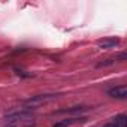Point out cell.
Listing matches in <instances>:
<instances>
[{
    "instance_id": "6da1fadb",
    "label": "cell",
    "mask_w": 127,
    "mask_h": 127,
    "mask_svg": "<svg viewBox=\"0 0 127 127\" xmlns=\"http://www.w3.org/2000/svg\"><path fill=\"white\" fill-rule=\"evenodd\" d=\"M55 97H57V96H36V97L27 100L24 105H26L27 108H37L39 105L46 103V102H49V100H52V99H55Z\"/></svg>"
},
{
    "instance_id": "7a4b0ae2",
    "label": "cell",
    "mask_w": 127,
    "mask_h": 127,
    "mask_svg": "<svg viewBox=\"0 0 127 127\" xmlns=\"http://www.w3.org/2000/svg\"><path fill=\"white\" fill-rule=\"evenodd\" d=\"M109 94L115 99H126L127 97V87L121 85V87H115L112 90H109Z\"/></svg>"
},
{
    "instance_id": "3957f363",
    "label": "cell",
    "mask_w": 127,
    "mask_h": 127,
    "mask_svg": "<svg viewBox=\"0 0 127 127\" xmlns=\"http://www.w3.org/2000/svg\"><path fill=\"white\" fill-rule=\"evenodd\" d=\"M118 43V39H105V40H100L99 42V46L100 48H112Z\"/></svg>"
},
{
    "instance_id": "277c9868",
    "label": "cell",
    "mask_w": 127,
    "mask_h": 127,
    "mask_svg": "<svg viewBox=\"0 0 127 127\" xmlns=\"http://www.w3.org/2000/svg\"><path fill=\"white\" fill-rule=\"evenodd\" d=\"M126 123H127V121H126V115H118V117H115V123H114V124H115L117 127H124Z\"/></svg>"
},
{
    "instance_id": "5b68a950",
    "label": "cell",
    "mask_w": 127,
    "mask_h": 127,
    "mask_svg": "<svg viewBox=\"0 0 127 127\" xmlns=\"http://www.w3.org/2000/svg\"><path fill=\"white\" fill-rule=\"evenodd\" d=\"M76 120H67V121H63V123H58V124H55L54 127H64V126H70V124H73Z\"/></svg>"
},
{
    "instance_id": "8992f818",
    "label": "cell",
    "mask_w": 127,
    "mask_h": 127,
    "mask_svg": "<svg viewBox=\"0 0 127 127\" xmlns=\"http://www.w3.org/2000/svg\"><path fill=\"white\" fill-rule=\"evenodd\" d=\"M105 127H117L115 124H108V126H105Z\"/></svg>"
}]
</instances>
